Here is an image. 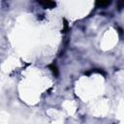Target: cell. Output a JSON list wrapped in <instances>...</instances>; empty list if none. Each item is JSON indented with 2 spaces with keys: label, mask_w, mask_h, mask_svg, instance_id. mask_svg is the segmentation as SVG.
<instances>
[{
  "label": "cell",
  "mask_w": 124,
  "mask_h": 124,
  "mask_svg": "<svg viewBox=\"0 0 124 124\" xmlns=\"http://www.w3.org/2000/svg\"><path fill=\"white\" fill-rule=\"evenodd\" d=\"M39 3L42 4V5H44L46 8H51V7L55 6V3L54 2H51V1H45V2H39Z\"/></svg>",
  "instance_id": "1"
},
{
  "label": "cell",
  "mask_w": 124,
  "mask_h": 124,
  "mask_svg": "<svg viewBox=\"0 0 124 124\" xmlns=\"http://www.w3.org/2000/svg\"><path fill=\"white\" fill-rule=\"evenodd\" d=\"M110 4V1H106V2H97L96 5L99 6V7H105V6H108Z\"/></svg>",
  "instance_id": "2"
}]
</instances>
